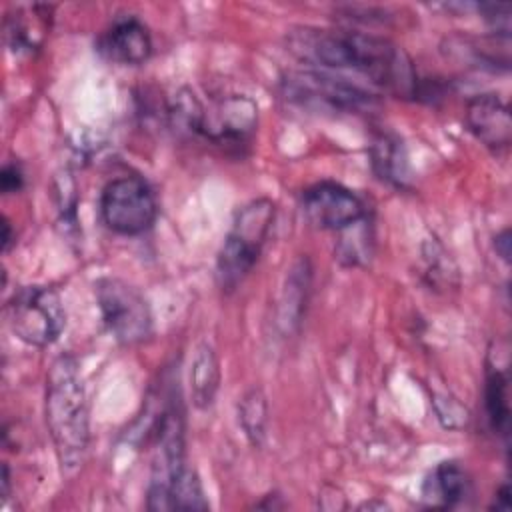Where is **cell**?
<instances>
[{
  "instance_id": "obj_5",
  "label": "cell",
  "mask_w": 512,
  "mask_h": 512,
  "mask_svg": "<svg viewBox=\"0 0 512 512\" xmlns=\"http://www.w3.org/2000/svg\"><path fill=\"white\" fill-rule=\"evenodd\" d=\"M10 330L30 346L54 344L64 326L66 312L60 294L50 286H22L6 302Z\"/></svg>"
},
{
  "instance_id": "obj_13",
  "label": "cell",
  "mask_w": 512,
  "mask_h": 512,
  "mask_svg": "<svg viewBox=\"0 0 512 512\" xmlns=\"http://www.w3.org/2000/svg\"><path fill=\"white\" fill-rule=\"evenodd\" d=\"M50 6H20L6 18V40L14 52L36 50L50 24Z\"/></svg>"
},
{
  "instance_id": "obj_22",
  "label": "cell",
  "mask_w": 512,
  "mask_h": 512,
  "mask_svg": "<svg viewBox=\"0 0 512 512\" xmlns=\"http://www.w3.org/2000/svg\"><path fill=\"white\" fill-rule=\"evenodd\" d=\"M494 240H496V242H494L496 252L500 254V258H502L504 262H508V260H510V232H508V230H502Z\"/></svg>"
},
{
  "instance_id": "obj_11",
  "label": "cell",
  "mask_w": 512,
  "mask_h": 512,
  "mask_svg": "<svg viewBox=\"0 0 512 512\" xmlns=\"http://www.w3.org/2000/svg\"><path fill=\"white\" fill-rule=\"evenodd\" d=\"M472 496V480L458 462H440L422 486V498L432 508H454Z\"/></svg>"
},
{
  "instance_id": "obj_6",
  "label": "cell",
  "mask_w": 512,
  "mask_h": 512,
  "mask_svg": "<svg viewBox=\"0 0 512 512\" xmlns=\"http://www.w3.org/2000/svg\"><path fill=\"white\" fill-rule=\"evenodd\" d=\"M158 202L150 184L134 174L110 180L100 194V218L120 236H138L152 228Z\"/></svg>"
},
{
  "instance_id": "obj_9",
  "label": "cell",
  "mask_w": 512,
  "mask_h": 512,
  "mask_svg": "<svg viewBox=\"0 0 512 512\" xmlns=\"http://www.w3.org/2000/svg\"><path fill=\"white\" fill-rule=\"evenodd\" d=\"M96 50L110 62L138 66L152 54V38L136 16L116 18L98 38Z\"/></svg>"
},
{
  "instance_id": "obj_10",
  "label": "cell",
  "mask_w": 512,
  "mask_h": 512,
  "mask_svg": "<svg viewBox=\"0 0 512 512\" xmlns=\"http://www.w3.org/2000/svg\"><path fill=\"white\" fill-rule=\"evenodd\" d=\"M466 124L474 134L490 150L508 148L512 140V120L506 102L494 94L484 92L468 100L466 104Z\"/></svg>"
},
{
  "instance_id": "obj_15",
  "label": "cell",
  "mask_w": 512,
  "mask_h": 512,
  "mask_svg": "<svg viewBox=\"0 0 512 512\" xmlns=\"http://www.w3.org/2000/svg\"><path fill=\"white\" fill-rule=\"evenodd\" d=\"M484 406L490 428L500 434L508 436L510 426V404H508V374L498 362L490 364L486 370V386H484Z\"/></svg>"
},
{
  "instance_id": "obj_7",
  "label": "cell",
  "mask_w": 512,
  "mask_h": 512,
  "mask_svg": "<svg viewBox=\"0 0 512 512\" xmlns=\"http://www.w3.org/2000/svg\"><path fill=\"white\" fill-rule=\"evenodd\" d=\"M96 302L108 332L120 344H138L152 334V312L138 288L104 276L94 286Z\"/></svg>"
},
{
  "instance_id": "obj_21",
  "label": "cell",
  "mask_w": 512,
  "mask_h": 512,
  "mask_svg": "<svg viewBox=\"0 0 512 512\" xmlns=\"http://www.w3.org/2000/svg\"><path fill=\"white\" fill-rule=\"evenodd\" d=\"M0 186L4 194H16L22 190L24 186V172L18 164L8 162L2 168V176H0Z\"/></svg>"
},
{
  "instance_id": "obj_17",
  "label": "cell",
  "mask_w": 512,
  "mask_h": 512,
  "mask_svg": "<svg viewBox=\"0 0 512 512\" xmlns=\"http://www.w3.org/2000/svg\"><path fill=\"white\" fill-rule=\"evenodd\" d=\"M172 510H208V500L196 470L188 464L180 468L170 490Z\"/></svg>"
},
{
  "instance_id": "obj_3",
  "label": "cell",
  "mask_w": 512,
  "mask_h": 512,
  "mask_svg": "<svg viewBox=\"0 0 512 512\" xmlns=\"http://www.w3.org/2000/svg\"><path fill=\"white\" fill-rule=\"evenodd\" d=\"M276 206L270 198H256L244 204L218 250L216 282L222 292H234L258 262L270 236Z\"/></svg>"
},
{
  "instance_id": "obj_24",
  "label": "cell",
  "mask_w": 512,
  "mask_h": 512,
  "mask_svg": "<svg viewBox=\"0 0 512 512\" xmlns=\"http://www.w3.org/2000/svg\"><path fill=\"white\" fill-rule=\"evenodd\" d=\"M14 240H16V238L12 236V226H10L8 218H4V220H2V248H4V252H8V250L12 248Z\"/></svg>"
},
{
  "instance_id": "obj_16",
  "label": "cell",
  "mask_w": 512,
  "mask_h": 512,
  "mask_svg": "<svg viewBox=\"0 0 512 512\" xmlns=\"http://www.w3.org/2000/svg\"><path fill=\"white\" fill-rule=\"evenodd\" d=\"M238 422L252 446H260L266 438L268 404L262 390H248L238 402Z\"/></svg>"
},
{
  "instance_id": "obj_19",
  "label": "cell",
  "mask_w": 512,
  "mask_h": 512,
  "mask_svg": "<svg viewBox=\"0 0 512 512\" xmlns=\"http://www.w3.org/2000/svg\"><path fill=\"white\" fill-rule=\"evenodd\" d=\"M364 220V218H362ZM360 222L352 224L350 230H352V240L348 236H344L340 242H338V248H336V256L338 260H342V264L346 266H358L362 264L366 258H370V236H368V230L362 228Z\"/></svg>"
},
{
  "instance_id": "obj_18",
  "label": "cell",
  "mask_w": 512,
  "mask_h": 512,
  "mask_svg": "<svg viewBox=\"0 0 512 512\" xmlns=\"http://www.w3.org/2000/svg\"><path fill=\"white\" fill-rule=\"evenodd\" d=\"M310 266L308 260H300L288 274V284L284 288V300H282V322L284 324H296L300 322L302 308L306 302V292L310 286Z\"/></svg>"
},
{
  "instance_id": "obj_14",
  "label": "cell",
  "mask_w": 512,
  "mask_h": 512,
  "mask_svg": "<svg viewBox=\"0 0 512 512\" xmlns=\"http://www.w3.org/2000/svg\"><path fill=\"white\" fill-rule=\"evenodd\" d=\"M188 386H190V400L196 408H208L214 402L220 386V364H218L216 352L206 342L198 344L194 350V356L190 362Z\"/></svg>"
},
{
  "instance_id": "obj_2",
  "label": "cell",
  "mask_w": 512,
  "mask_h": 512,
  "mask_svg": "<svg viewBox=\"0 0 512 512\" xmlns=\"http://www.w3.org/2000/svg\"><path fill=\"white\" fill-rule=\"evenodd\" d=\"M46 426L64 474H74L88 450V402L78 364L72 356H58L46 376Z\"/></svg>"
},
{
  "instance_id": "obj_23",
  "label": "cell",
  "mask_w": 512,
  "mask_h": 512,
  "mask_svg": "<svg viewBox=\"0 0 512 512\" xmlns=\"http://www.w3.org/2000/svg\"><path fill=\"white\" fill-rule=\"evenodd\" d=\"M490 508H496V510H502V512L510 510V488H508V484L500 486V490L494 498V504Z\"/></svg>"
},
{
  "instance_id": "obj_12",
  "label": "cell",
  "mask_w": 512,
  "mask_h": 512,
  "mask_svg": "<svg viewBox=\"0 0 512 512\" xmlns=\"http://www.w3.org/2000/svg\"><path fill=\"white\" fill-rule=\"evenodd\" d=\"M370 162L376 176L396 188L408 186L410 168L402 140L390 132H378L370 144Z\"/></svg>"
},
{
  "instance_id": "obj_8",
  "label": "cell",
  "mask_w": 512,
  "mask_h": 512,
  "mask_svg": "<svg viewBox=\"0 0 512 512\" xmlns=\"http://www.w3.org/2000/svg\"><path fill=\"white\" fill-rule=\"evenodd\" d=\"M302 212L320 230H344L366 218L364 202L338 182H316L302 192Z\"/></svg>"
},
{
  "instance_id": "obj_4",
  "label": "cell",
  "mask_w": 512,
  "mask_h": 512,
  "mask_svg": "<svg viewBox=\"0 0 512 512\" xmlns=\"http://www.w3.org/2000/svg\"><path fill=\"white\" fill-rule=\"evenodd\" d=\"M280 88L288 102L312 112L364 114L376 106L374 94L358 84L318 70L288 72L280 80Z\"/></svg>"
},
{
  "instance_id": "obj_20",
  "label": "cell",
  "mask_w": 512,
  "mask_h": 512,
  "mask_svg": "<svg viewBox=\"0 0 512 512\" xmlns=\"http://www.w3.org/2000/svg\"><path fill=\"white\" fill-rule=\"evenodd\" d=\"M476 8L482 18L494 28L496 36H510V4H478Z\"/></svg>"
},
{
  "instance_id": "obj_1",
  "label": "cell",
  "mask_w": 512,
  "mask_h": 512,
  "mask_svg": "<svg viewBox=\"0 0 512 512\" xmlns=\"http://www.w3.org/2000/svg\"><path fill=\"white\" fill-rule=\"evenodd\" d=\"M286 48L300 62L326 70H350L398 96H418V74L392 40L348 28L296 26Z\"/></svg>"
}]
</instances>
